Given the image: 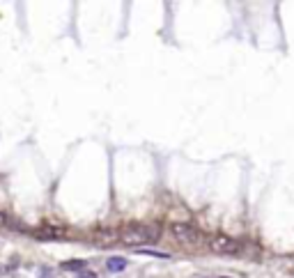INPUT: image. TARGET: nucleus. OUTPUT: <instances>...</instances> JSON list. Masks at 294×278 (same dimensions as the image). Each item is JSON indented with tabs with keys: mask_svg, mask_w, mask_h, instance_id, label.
<instances>
[{
	"mask_svg": "<svg viewBox=\"0 0 294 278\" xmlns=\"http://www.w3.org/2000/svg\"><path fill=\"white\" fill-rule=\"evenodd\" d=\"M140 255H149V258H168V253H159V251H145V248H133Z\"/></svg>",
	"mask_w": 294,
	"mask_h": 278,
	"instance_id": "obj_8",
	"label": "nucleus"
},
{
	"mask_svg": "<svg viewBox=\"0 0 294 278\" xmlns=\"http://www.w3.org/2000/svg\"><path fill=\"white\" fill-rule=\"evenodd\" d=\"M221 278H228V276H221Z\"/></svg>",
	"mask_w": 294,
	"mask_h": 278,
	"instance_id": "obj_12",
	"label": "nucleus"
},
{
	"mask_svg": "<svg viewBox=\"0 0 294 278\" xmlns=\"http://www.w3.org/2000/svg\"><path fill=\"white\" fill-rule=\"evenodd\" d=\"M161 237V230L159 228H147V226H138V228H124L120 232V242L124 246H133L138 248L143 244H152Z\"/></svg>",
	"mask_w": 294,
	"mask_h": 278,
	"instance_id": "obj_1",
	"label": "nucleus"
},
{
	"mask_svg": "<svg viewBox=\"0 0 294 278\" xmlns=\"http://www.w3.org/2000/svg\"><path fill=\"white\" fill-rule=\"evenodd\" d=\"M33 235H35L37 239H42V242H60V239L67 237V232L60 230V228L46 226V228H37V230H33Z\"/></svg>",
	"mask_w": 294,
	"mask_h": 278,
	"instance_id": "obj_4",
	"label": "nucleus"
},
{
	"mask_svg": "<svg viewBox=\"0 0 294 278\" xmlns=\"http://www.w3.org/2000/svg\"><path fill=\"white\" fill-rule=\"evenodd\" d=\"M60 267L65 271H81V274H83L87 267V262L85 260H67V262H62Z\"/></svg>",
	"mask_w": 294,
	"mask_h": 278,
	"instance_id": "obj_6",
	"label": "nucleus"
},
{
	"mask_svg": "<svg viewBox=\"0 0 294 278\" xmlns=\"http://www.w3.org/2000/svg\"><path fill=\"white\" fill-rule=\"evenodd\" d=\"M16 226V221L12 216H7L5 212H0V228H14Z\"/></svg>",
	"mask_w": 294,
	"mask_h": 278,
	"instance_id": "obj_7",
	"label": "nucleus"
},
{
	"mask_svg": "<svg viewBox=\"0 0 294 278\" xmlns=\"http://www.w3.org/2000/svg\"><path fill=\"white\" fill-rule=\"evenodd\" d=\"M12 271H14L12 264H0V276H7V274H12Z\"/></svg>",
	"mask_w": 294,
	"mask_h": 278,
	"instance_id": "obj_10",
	"label": "nucleus"
},
{
	"mask_svg": "<svg viewBox=\"0 0 294 278\" xmlns=\"http://www.w3.org/2000/svg\"><path fill=\"white\" fill-rule=\"evenodd\" d=\"M207 248L218 255H237L239 253V244L228 235H212L207 239Z\"/></svg>",
	"mask_w": 294,
	"mask_h": 278,
	"instance_id": "obj_3",
	"label": "nucleus"
},
{
	"mask_svg": "<svg viewBox=\"0 0 294 278\" xmlns=\"http://www.w3.org/2000/svg\"><path fill=\"white\" fill-rule=\"evenodd\" d=\"M106 269L111 274H120V271L127 269V258H120V255H113L106 260Z\"/></svg>",
	"mask_w": 294,
	"mask_h": 278,
	"instance_id": "obj_5",
	"label": "nucleus"
},
{
	"mask_svg": "<svg viewBox=\"0 0 294 278\" xmlns=\"http://www.w3.org/2000/svg\"><path fill=\"white\" fill-rule=\"evenodd\" d=\"M37 276H39V278H51L53 269H44V267H42V269H37Z\"/></svg>",
	"mask_w": 294,
	"mask_h": 278,
	"instance_id": "obj_9",
	"label": "nucleus"
},
{
	"mask_svg": "<svg viewBox=\"0 0 294 278\" xmlns=\"http://www.w3.org/2000/svg\"><path fill=\"white\" fill-rule=\"evenodd\" d=\"M81 278H97V274H92V271H83V274H81Z\"/></svg>",
	"mask_w": 294,
	"mask_h": 278,
	"instance_id": "obj_11",
	"label": "nucleus"
},
{
	"mask_svg": "<svg viewBox=\"0 0 294 278\" xmlns=\"http://www.w3.org/2000/svg\"><path fill=\"white\" fill-rule=\"evenodd\" d=\"M170 235H173V239L177 244H182V246H189V248H193V246H198L200 244V230L196 226H191V223H173L170 226Z\"/></svg>",
	"mask_w": 294,
	"mask_h": 278,
	"instance_id": "obj_2",
	"label": "nucleus"
}]
</instances>
